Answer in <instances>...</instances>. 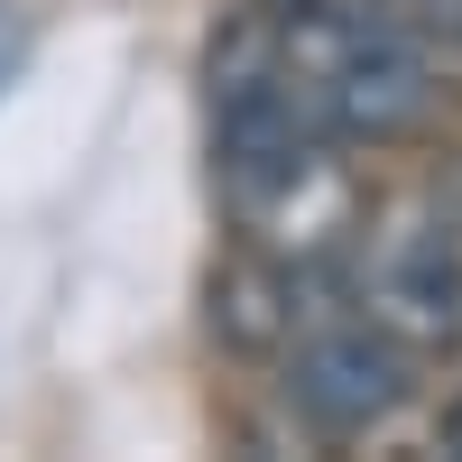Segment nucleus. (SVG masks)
<instances>
[{
    "instance_id": "5",
    "label": "nucleus",
    "mask_w": 462,
    "mask_h": 462,
    "mask_svg": "<svg viewBox=\"0 0 462 462\" xmlns=\"http://www.w3.org/2000/svg\"><path fill=\"white\" fill-rule=\"evenodd\" d=\"M426 444H435V453H453V462H462V389H453V398H444V407H435V435H426Z\"/></svg>"
},
{
    "instance_id": "4",
    "label": "nucleus",
    "mask_w": 462,
    "mask_h": 462,
    "mask_svg": "<svg viewBox=\"0 0 462 462\" xmlns=\"http://www.w3.org/2000/svg\"><path fill=\"white\" fill-rule=\"evenodd\" d=\"M296 278L278 259H231L213 278V333L241 342V352H278V342H296Z\"/></svg>"
},
{
    "instance_id": "3",
    "label": "nucleus",
    "mask_w": 462,
    "mask_h": 462,
    "mask_svg": "<svg viewBox=\"0 0 462 462\" xmlns=\"http://www.w3.org/2000/svg\"><path fill=\"white\" fill-rule=\"evenodd\" d=\"M370 315L389 324L416 361L462 352V231L453 222H407L398 241H379Z\"/></svg>"
},
{
    "instance_id": "1",
    "label": "nucleus",
    "mask_w": 462,
    "mask_h": 462,
    "mask_svg": "<svg viewBox=\"0 0 462 462\" xmlns=\"http://www.w3.org/2000/svg\"><path fill=\"white\" fill-rule=\"evenodd\" d=\"M305 121L352 148H398L444 111V56L379 0H268L241 28Z\"/></svg>"
},
{
    "instance_id": "2",
    "label": "nucleus",
    "mask_w": 462,
    "mask_h": 462,
    "mask_svg": "<svg viewBox=\"0 0 462 462\" xmlns=\"http://www.w3.org/2000/svg\"><path fill=\"white\" fill-rule=\"evenodd\" d=\"M416 361L407 342L361 315V324H315L287 352V416L324 444H361V435H389L398 416L416 407Z\"/></svg>"
}]
</instances>
